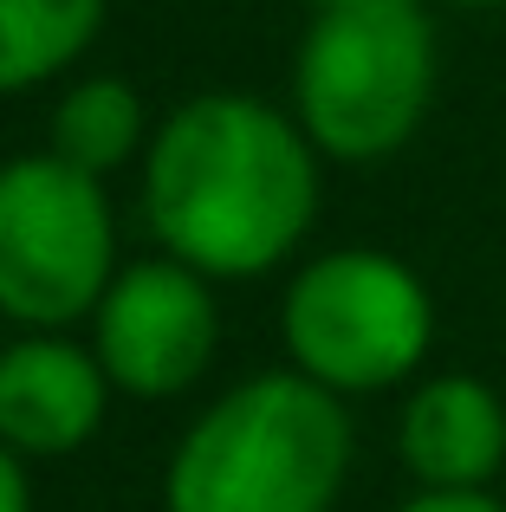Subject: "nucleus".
<instances>
[{
    "label": "nucleus",
    "mask_w": 506,
    "mask_h": 512,
    "mask_svg": "<svg viewBox=\"0 0 506 512\" xmlns=\"http://www.w3.org/2000/svg\"><path fill=\"white\" fill-rule=\"evenodd\" d=\"M143 214L169 260L208 279H260L318 214V143L241 91L189 98L150 143Z\"/></svg>",
    "instance_id": "obj_1"
},
{
    "label": "nucleus",
    "mask_w": 506,
    "mask_h": 512,
    "mask_svg": "<svg viewBox=\"0 0 506 512\" xmlns=\"http://www.w3.org/2000/svg\"><path fill=\"white\" fill-rule=\"evenodd\" d=\"M344 396L305 370H266L215 402L169 461V512H331L351 474Z\"/></svg>",
    "instance_id": "obj_2"
},
{
    "label": "nucleus",
    "mask_w": 506,
    "mask_h": 512,
    "mask_svg": "<svg viewBox=\"0 0 506 512\" xmlns=\"http://www.w3.org/2000/svg\"><path fill=\"white\" fill-rule=\"evenodd\" d=\"M299 130L318 156L383 163L435 98V20L422 0H325L292 65Z\"/></svg>",
    "instance_id": "obj_3"
},
{
    "label": "nucleus",
    "mask_w": 506,
    "mask_h": 512,
    "mask_svg": "<svg viewBox=\"0 0 506 512\" xmlns=\"http://www.w3.org/2000/svg\"><path fill=\"white\" fill-rule=\"evenodd\" d=\"M279 331L312 383L338 396H377L422 370L435 344V299L396 253L338 247L286 286Z\"/></svg>",
    "instance_id": "obj_4"
},
{
    "label": "nucleus",
    "mask_w": 506,
    "mask_h": 512,
    "mask_svg": "<svg viewBox=\"0 0 506 512\" xmlns=\"http://www.w3.org/2000/svg\"><path fill=\"white\" fill-rule=\"evenodd\" d=\"M111 201L65 156H20L0 169V318L59 331L98 312L111 286Z\"/></svg>",
    "instance_id": "obj_5"
},
{
    "label": "nucleus",
    "mask_w": 506,
    "mask_h": 512,
    "mask_svg": "<svg viewBox=\"0 0 506 512\" xmlns=\"http://www.w3.org/2000/svg\"><path fill=\"white\" fill-rule=\"evenodd\" d=\"M98 363L124 396H182L202 383L221 344V312L208 273L182 260H143L104 286L98 299Z\"/></svg>",
    "instance_id": "obj_6"
},
{
    "label": "nucleus",
    "mask_w": 506,
    "mask_h": 512,
    "mask_svg": "<svg viewBox=\"0 0 506 512\" xmlns=\"http://www.w3.org/2000/svg\"><path fill=\"white\" fill-rule=\"evenodd\" d=\"M104 376L98 350H78L65 338H20L0 350V441L13 454H72L98 435L104 422Z\"/></svg>",
    "instance_id": "obj_7"
},
{
    "label": "nucleus",
    "mask_w": 506,
    "mask_h": 512,
    "mask_svg": "<svg viewBox=\"0 0 506 512\" xmlns=\"http://www.w3.org/2000/svg\"><path fill=\"white\" fill-rule=\"evenodd\" d=\"M396 454L422 487H487L506 467V402L481 376H429L403 402Z\"/></svg>",
    "instance_id": "obj_8"
},
{
    "label": "nucleus",
    "mask_w": 506,
    "mask_h": 512,
    "mask_svg": "<svg viewBox=\"0 0 506 512\" xmlns=\"http://www.w3.org/2000/svg\"><path fill=\"white\" fill-rule=\"evenodd\" d=\"M104 20V0H0V91H26L72 65Z\"/></svg>",
    "instance_id": "obj_9"
},
{
    "label": "nucleus",
    "mask_w": 506,
    "mask_h": 512,
    "mask_svg": "<svg viewBox=\"0 0 506 512\" xmlns=\"http://www.w3.org/2000/svg\"><path fill=\"white\" fill-rule=\"evenodd\" d=\"M137 137H143V104L117 78H85L52 111V156H65V163L85 169V175H111L137 150Z\"/></svg>",
    "instance_id": "obj_10"
},
{
    "label": "nucleus",
    "mask_w": 506,
    "mask_h": 512,
    "mask_svg": "<svg viewBox=\"0 0 506 512\" xmlns=\"http://www.w3.org/2000/svg\"><path fill=\"white\" fill-rule=\"evenodd\" d=\"M396 512H506V500H494L487 487H422Z\"/></svg>",
    "instance_id": "obj_11"
},
{
    "label": "nucleus",
    "mask_w": 506,
    "mask_h": 512,
    "mask_svg": "<svg viewBox=\"0 0 506 512\" xmlns=\"http://www.w3.org/2000/svg\"><path fill=\"white\" fill-rule=\"evenodd\" d=\"M0 512H33V493H26V474H20V454L0 441Z\"/></svg>",
    "instance_id": "obj_12"
},
{
    "label": "nucleus",
    "mask_w": 506,
    "mask_h": 512,
    "mask_svg": "<svg viewBox=\"0 0 506 512\" xmlns=\"http://www.w3.org/2000/svg\"><path fill=\"white\" fill-rule=\"evenodd\" d=\"M461 7H506V0H461Z\"/></svg>",
    "instance_id": "obj_13"
},
{
    "label": "nucleus",
    "mask_w": 506,
    "mask_h": 512,
    "mask_svg": "<svg viewBox=\"0 0 506 512\" xmlns=\"http://www.w3.org/2000/svg\"><path fill=\"white\" fill-rule=\"evenodd\" d=\"M318 7H325V0H318Z\"/></svg>",
    "instance_id": "obj_14"
}]
</instances>
